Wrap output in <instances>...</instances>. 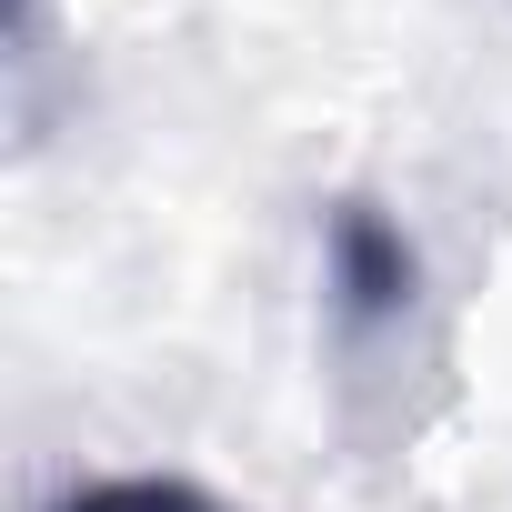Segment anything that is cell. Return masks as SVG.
Masks as SVG:
<instances>
[{
    "label": "cell",
    "mask_w": 512,
    "mask_h": 512,
    "mask_svg": "<svg viewBox=\"0 0 512 512\" xmlns=\"http://www.w3.org/2000/svg\"><path fill=\"white\" fill-rule=\"evenodd\" d=\"M51 512H221L201 482H171V472H111V482H81L61 492Z\"/></svg>",
    "instance_id": "7a4b0ae2"
},
{
    "label": "cell",
    "mask_w": 512,
    "mask_h": 512,
    "mask_svg": "<svg viewBox=\"0 0 512 512\" xmlns=\"http://www.w3.org/2000/svg\"><path fill=\"white\" fill-rule=\"evenodd\" d=\"M322 272H332V312L342 332H402V312L422 302V251L412 231L382 211V201H332V231H322Z\"/></svg>",
    "instance_id": "6da1fadb"
}]
</instances>
